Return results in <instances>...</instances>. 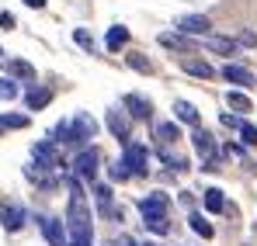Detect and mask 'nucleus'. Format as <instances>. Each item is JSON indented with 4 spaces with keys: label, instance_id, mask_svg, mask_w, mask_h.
<instances>
[{
    "label": "nucleus",
    "instance_id": "obj_1",
    "mask_svg": "<svg viewBox=\"0 0 257 246\" xmlns=\"http://www.w3.org/2000/svg\"><path fill=\"white\" fill-rule=\"evenodd\" d=\"M167 208H171V198H167L164 191L146 194V198L139 201V215H143L146 229H153V232H167V229H171V225H167Z\"/></svg>",
    "mask_w": 257,
    "mask_h": 246
},
{
    "label": "nucleus",
    "instance_id": "obj_2",
    "mask_svg": "<svg viewBox=\"0 0 257 246\" xmlns=\"http://www.w3.org/2000/svg\"><path fill=\"white\" fill-rule=\"evenodd\" d=\"M97 166H101V153L94 149V146H84L77 156H73V177H80V180H94L97 177Z\"/></svg>",
    "mask_w": 257,
    "mask_h": 246
},
{
    "label": "nucleus",
    "instance_id": "obj_3",
    "mask_svg": "<svg viewBox=\"0 0 257 246\" xmlns=\"http://www.w3.org/2000/svg\"><path fill=\"white\" fill-rule=\"evenodd\" d=\"M191 146H195V153L202 156V166L212 170L215 160H219V149H215L212 132H209V128H195V132H191Z\"/></svg>",
    "mask_w": 257,
    "mask_h": 246
},
{
    "label": "nucleus",
    "instance_id": "obj_4",
    "mask_svg": "<svg viewBox=\"0 0 257 246\" xmlns=\"http://www.w3.org/2000/svg\"><path fill=\"white\" fill-rule=\"evenodd\" d=\"M122 163L132 177H146V163H150V149L139 146V142H128L125 153H122Z\"/></svg>",
    "mask_w": 257,
    "mask_h": 246
},
{
    "label": "nucleus",
    "instance_id": "obj_5",
    "mask_svg": "<svg viewBox=\"0 0 257 246\" xmlns=\"http://www.w3.org/2000/svg\"><path fill=\"white\" fill-rule=\"evenodd\" d=\"M128 118H132V115H128V111H122V108H108V115H104L108 132H111L122 146H128V142H132V139H128V135H132V132H128Z\"/></svg>",
    "mask_w": 257,
    "mask_h": 246
},
{
    "label": "nucleus",
    "instance_id": "obj_6",
    "mask_svg": "<svg viewBox=\"0 0 257 246\" xmlns=\"http://www.w3.org/2000/svg\"><path fill=\"white\" fill-rule=\"evenodd\" d=\"M39 225H42L49 246H70V232L63 229V222H59V218H52V215H39Z\"/></svg>",
    "mask_w": 257,
    "mask_h": 246
},
{
    "label": "nucleus",
    "instance_id": "obj_7",
    "mask_svg": "<svg viewBox=\"0 0 257 246\" xmlns=\"http://www.w3.org/2000/svg\"><path fill=\"white\" fill-rule=\"evenodd\" d=\"M25 218H28V215H25L21 205H14V201H4V205H0V225H4L7 232H18V229L25 225Z\"/></svg>",
    "mask_w": 257,
    "mask_h": 246
},
{
    "label": "nucleus",
    "instance_id": "obj_8",
    "mask_svg": "<svg viewBox=\"0 0 257 246\" xmlns=\"http://www.w3.org/2000/svg\"><path fill=\"white\" fill-rule=\"evenodd\" d=\"M90 191H94L97 211H101L104 218H122V211H118V208H115V201H111V187H108V184H94Z\"/></svg>",
    "mask_w": 257,
    "mask_h": 246
},
{
    "label": "nucleus",
    "instance_id": "obj_9",
    "mask_svg": "<svg viewBox=\"0 0 257 246\" xmlns=\"http://www.w3.org/2000/svg\"><path fill=\"white\" fill-rule=\"evenodd\" d=\"M174 28H177L181 35H205V32L212 28V21H209L205 14H188V18H181Z\"/></svg>",
    "mask_w": 257,
    "mask_h": 246
},
{
    "label": "nucleus",
    "instance_id": "obj_10",
    "mask_svg": "<svg viewBox=\"0 0 257 246\" xmlns=\"http://www.w3.org/2000/svg\"><path fill=\"white\" fill-rule=\"evenodd\" d=\"M222 80H229L233 87H254V73L247 70V66H236V63H226L222 66Z\"/></svg>",
    "mask_w": 257,
    "mask_h": 246
},
{
    "label": "nucleus",
    "instance_id": "obj_11",
    "mask_svg": "<svg viewBox=\"0 0 257 246\" xmlns=\"http://www.w3.org/2000/svg\"><path fill=\"white\" fill-rule=\"evenodd\" d=\"M32 156H35V163H39V166H59V153H56L52 139L35 142V146H32Z\"/></svg>",
    "mask_w": 257,
    "mask_h": 246
},
{
    "label": "nucleus",
    "instance_id": "obj_12",
    "mask_svg": "<svg viewBox=\"0 0 257 246\" xmlns=\"http://www.w3.org/2000/svg\"><path fill=\"white\" fill-rule=\"evenodd\" d=\"M181 70L188 73V77H198V80H212L215 70L205 63V59H195V56H188V59H181Z\"/></svg>",
    "mask_w": 257,
    "mask_h": 246
},
{
    "label": "nucleus",
    "instance_id": "obj_13",
    "mask_svg": "<svg viewBox=\"0 0 257 246\" xmlns=\"http://www.w3.org/2000/svg\"><path fill=\"white\" fill-rule=\"evenodd\" d=\"M66 225H90V208L84 205V198H70V208H66Z\"/></svg>",
    "mask_w": 257,
    "mask_h": 246
},
{
    "label": "nucleus",
    "instance_id": "obj_14",
    "mask_svg": "<svg viewBox=\"0 0 257 246\" xmlns=\"http://www.w3.org/2000/svg\"><path fill=\"white\" fill-rule=\"evenodd\" d=\"M73 132H77V139H73V142H77V146H84V142H90V135L97 132V122L84 111V115H77V118H73Z\"/></svg>",
    "mask_w": 257,
    "mask_h": 246
},
{
    "label": "nucleus",
    "instance_id": "obj_15",
    "mask_svg": "<svg viewBox=\"0 0 257 246\" xmlns=\"http://www.w3.org/2000/svg\"><path fill=\"white\" fill-rule=\"evenodd\" d=\"M122 104L128 108V115H132V118H150V115H153V104H150L143 94H125V101H122Z\"/></svg>",
    "mask_w": 257,
    "mask_h": 246
},
{
    "label": "nucleus",
    "instance_id": "obj_16",
    "mask_svg": "<svg viewBox=\"0 0 257 246\" xmlns=\"http://www.w3.org/2000/svg\"><path fill=\"white\" fill-rule=\"evenodd\" d=\"M157 42L164 45V49H174V52H191L195 45L188 42V35H181V32H160Z\"/></svg>",
    "mask_w": 257,
    "mask_h": 246
},
{
    "label": "nucleus",
    "instance_id": "obj_17",
    "mask_svg": "<svg viewBox=\"0 0 257 246\" xmlns=\"http://www.w3.org/2000/svg\"><path fill=\"white\" fill-rule=\"evenodd\" d=\"M7 77L35 83V66H32V63H25V59H7Z\"/></svg>",
    "mask_w": 257,
    "mask_h": 246
},
{
    "label": "nucleus",
    "instance_id": "obj_18",
    "mask_svg": "<svg viewBox=\"0 0 257 246\" xmlns=\"http://www.w3.org/2000/svg\"><path fill=\"white\" fill-rule=\"evenodd\" d=\"M205 45H209L212 52H219V56H226V59H229V56H236V49H240V42H236V39H226V35H212Z\"/></svg>",
    "mask_w": 257,
    "mask_h": 246
},
{
    "label": "nucleus",
    "instance_id": "obj_19",
    "mask_svg": "<svg viewBox=\"0 0 257 246\" xmlns=\"http://www.w3.org/2000/svg\"><path fill=\"white\" fill-rule=\"evenodd\" d=\"M49 101H52V90H49V87H35V83H32V90H28L25 104H28L32 111H42V108L49 104Z\"/></svg>",
    "mask_w": 257,
    "mask_h": 246
},
{
    "label": "nucleus",
    "instance_id": "obj_20",
    "mask_svg": "<svg viewBox=\"0 0 257 246\" xmlns=\"http://www.w3.org/2000/svg\"><path fill=\"white\" fill-rule=\"evenodd\" d=\"M125 42H128V28H125V25H111V28H108V35H104L108 52H118Z\"/></svg>",
    "mask_w": 257,
    "mask_h": 246
},
{
    "label": "nucleus",
    "instance_id": "obj_21",
    "mask_svg": "<svg viewBox=\"0 0 257 246\" xmlns=\"http://www.w3.org/2000/svg\"><path fill=\"white\" fill-rule=\"evenodd\" d=\"M66 232H70V246H94L90 225H66Z\"/></svg>",
    "mask_w": 257,
    "mask_h": 246
},
{
    "label": "nucleus",
    "instance_id": "obj_22",
    "mask_svg": "<svg viewBox=\"0 0 257 246\" xmlns=\"http://www.w3.org/2000/svg\"><path fill=\"white\" fill-rule=\"evenodd\" d=\"M202 201H205V208H209L212 215L226 208V198H222V191H219V187H205V191H202Z\"/></svg>",
    "mask_w": 257,
    "mask_h": 246
},
{
    "label": "nucleus",
    "instance_id": "obj_23",
    "mask_svg": "<svg viewBox=\"0 0 257 246\" xmlns=\"http://www.w3.org/2000/svg\"><path fill=\"white\" fill-rule=\"evenodd\" d=\"M226 104L233 108V115H247L254 104H250V97L247 94H240V90H229V97H226Z\"/></svg>",
    "mask_w": 257,
    "mask_h": 246
},
{
    "label": "nucleus",
    "instance_id": "obj_24",
    "mask_svg": "<svg viewBox=\"0 0 257 246\" xmlns=\"http://www.w3.org/2000/svg\"><path fill=\"white\" fill-rule=\"evenodd\" d=\"M177 135H181V128H177L174 122H160V125H157V142H160V146L177 142Z\"/></svg>",
    "mask_w": 257,
    "mask_h": 246
},
{
    "label": "nucleus",
    "instance_id": "obj_25",
    "mask_svg": "<svg viewBox=\"0 0 257 246\" xmlns=\"http://www.w3.org/2000/svg\"><path fill=\"white\" fill-rule=\"evenodd\" d=\"M174 115H177L181 122H188V125H198V111H195V104H188V101H174Z\"/></svg>",
    "mask_w": 257,
    "mask_h": 246
},
{
    "label": "nucleus",
    "instance_id": "obj_26",
    "mask_svg": "<svg viewBox=\"0 0 257 246\" xmlns=\"http://www.w3.org/2000/svg\"><path fill=\"white\" fill-rule=\"evenodd\" d=\"M77 132H73V122H59L52 128V142H73Z\"/></svg>",
    "mask_w": 257,
    "mask_h": 246
},
{
    "label": "nucleus",
    "instance_id": "obj_27",
    "mask_svg": "<svg viewBox=\"0 0 257 246\" xmlns=\"http://www.w3.org/2000/svg\"><path fill=\"white\" fill-rule=\"evenodd\" d=\"M188 225H191V229H195L202 239H212V225H209L202 215H188Z\"/></svg>",
    "mask_w": 257,
    "mask_h": 246
},
{
    "label": "nucleus",
    "instance_id": "obj_28",
    "mask_svg": "<svg viewBox=\"0 0 257 246\" xmlns=\"http://www.w3.org/2000/svg\"><path fill=\"white\" fill-rule=\"evenodd\" d=\"M125 59H128V66H132L136 73H153V63H150L146 56H139V52H128Z\"/></svg>",
    "mask_w": 257,
    "mask_h": 246
},
{
    "label": "nucleus",
    "instance_id": "obj_29",
    "mask_svg": "<svg viewBox=\"0 0 257 246\" xmlns=\"http://www.w3.org/2000/svg\"><path fill=\"white\" fill-rule=\"evenodd\" d=\"M18 97V80L14 77H4L0 80V101H14Z\"/></svg>",
    "mask_w": 257,
    "mask_h": 246
},
{
    "label": "nucleus",
    "instance_id": "obj_30",
    "mask_svg": "<svg viewBox=\"0 0 257 246\" xmlns=\"http://www.w3.org/2000/svg\"><path fill=\"white\" fill-rule=\"evenodd\" d=\"M73 42H77V45H80V49H87V52H90V49H94V35H90V32H87V28H77V32H73Z\"/></svg>",
    "mask_w": 257,
    "mask_h": 246
},
{
    "label": "nucleus",
    "instance_id": "obj_31",
    "mask_svg": "<svg viewBox=\"0 0 257 246\" xmlns=\"http://www.w3.org/2000/svg\"><path fill=\"white\" fill-rule=\"evenodd\" d=\"M240 139H243V146H257V128L254 125H243L240 128Z\"/></svg>",
    "mask_w": 257,
    "mask_h": 246
},
{
    "label": "nucleus",
    "instance_id": "obj_32",
    "mask_svg": "<svg viewBox=\"0 0 257 246\" xmlns=\"http://www.w3.org/2000/svg\"><path fill=\"white\" fill-rule=\"evenodd\" d=\"M108 173H111L115 180H125V177H132V173L125 170V163H122V160H118V163H111V166H108Z\"/></svg>",
    "mask_w": 257,
    "mask_h": 246
},
{
    "label": "nucleus",
    "instance_id": "obj_33",
    "mask_svg": "<svg viewBox=\"0 0 257 246\" xmlns=\"http://www.w3.org/2000/svg\"><path fill=\"white\" fill-rule=\"evenodd\" d=\"M222 125H226V128H243L240 115H233V111H222Z\"/></svg>",
    "mask_w": 257,
    "mask_h": 246
},
{
    "label": "nucleus",
    "instance_id": "obj_34",
    "mask_svg": "<svg viewBox=\"0 0 257 246\" xmlns=\"http://www.w3.org/2000/svg\"><path fill=\"white\" fill-rule=\"evenodd\" d=\"M236 42L247 45V49H257V35H254V32H240V39H236Z\"/></svg>",
    "mask_w": 257,
    "mask_h": 246
},
{
    "label": "nucleus",
    "instance_id": "obj_35",
    "mask_svg": "<svg viewBox=\"0 0 257 246\" xmlns=\"http://www.w3.org/2000/svg\"><path fill=\"white\" fill-rule=\"evenodd\" d=\"M14 25H18V21H14V14H11V11H4V14H0V28H4V32H11Z\"/></svg>",
    "mask_w": 257,
    "mask_h": 246
},
{
    "label": "nucleus",
    "instance_id": "obj_36",
    "mask_svg": "<svg viewBox=\"0 0 257 246\" xmlns=\"http://www.w3.org/2000/svg\"><path fill=\"white\" fill-rule=\"evenodd\" d=\"M118 246H139V243H136L132 236H122V239H118Z\"/></svg>",
    "mask_w": 257,
    "mask_h": 246
},
{
    "label": "nucleus",
    "instance_id": "obj_37",
    "mask_svg": "<svg viewBox=\"0 0 257 246\" xmlns=\"http://www.w3.org/2000/svg\"><path fill=\"white\" fill-rule=\"evenodd\" d=\"M25 4H28V7H35V11H42V7H45V0H25Z\"/></svg>",
    "mask_w": 257,
    "mask_h": 246
}]
</instances>
